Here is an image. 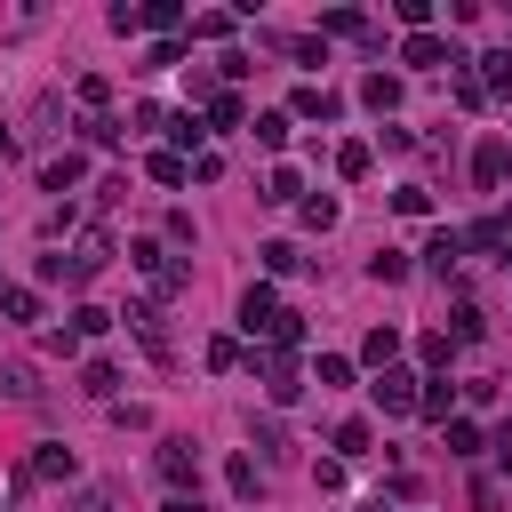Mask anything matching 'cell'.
Listing matches in <instances>:
<instances>
[{
    "label": "cell",
    "instance_id": "9a60e30c",
    "mask_svg": "<svg viewBox=\"0 0 512 512\" xmlns=\"http://www.w3.org/2000/svg\"><path fill=\"white\" fill-rule=\"evenodd\" d=\"M480 64V88L488 96H512V48H496V56H472Z\"/></svg>",
    "mask_w": 512,
    "mask_h": 512
},
{
    "label": "cell",
    "instance_id": "f35d334b",
    "mask_svg": "<svg viewBox=\"0 0 512 512\" xmlns=\"http://www.w3.org/2000/svg\"><path fill=\"white\" fill-rule=\"evenodd\" d=\"M336 176H368V144H336Z\"/></svg>",
    "mask_w": 512,
    "mask_h": 512
},
{
    "label": "cell",
    "instance_id": "277c9868",
    "mask_svg": "<svg viewBox=\"0 0 512 512\" xmlns=\"http://www.w3.org/2000/svg\"><path fill=\"white\" fill-rule=\"evenodd\" d=\"M152 464H160V480L184 496V488H200V456H192V440H160L152 448Z\"/></svg>",
    "mask_w": 512,
    "mask_h": 512
},
{
    "label": "cell",
    "instance_id": "83f0119b",
    "mask_svg": "<svg viewBox=\"0 0 512 512\" xmlns=\"http://www.w3.org/2000/svg\"><path fill=\"white\" fill-rule=\"evenodd\" d=\"M288 128H296L288 112H256V144H272V152H280V144H288Z\"/></svg>",
    "mask_w": 512,
    "mask_h": 512
},
{
    "label": "cell",
    "instance_id": "ee69618b",
    "mask_svg": "<svg viewBox=\"0 0 512 512\" xmlns=\"http://www.w3.org/2000/svg\"><path fill=\"white\" fill-rule=\"evenodd\" d=\"M224 480H232V496H256V464H248V456H232V464H224Z\"/></svg>",
    "mask_w": 512,
    "mask_h": 512
},
{
    "label": "cell",
    "instance_id": "cb8c5ba5",
    "mask_svg": "<svg viewBox=\"0 0 512 512\" xmlns=\"http://www.w3.org/2000/svg\"><path fill=\"white\" fill-rule=\"evenodd\" d=\"M296 216H304L312 232H328V224H336V200H328V192H304V200H296Z\"/></svg>",
    "mask_w": 512,
    "mask_h": 512
},
{
    "label": "cell",
    "instance_id": "816d5d0a",
    "mask_svg": "<svg viewBox=\"0 0 512 512\" xmlns=\"http://www.w3.org/2000/svg\"><path fill=\"white\" fill-rule=\"evenodd\" d=\"M504 264H512V248H504Z\"/></svg>",
    "mask_w": 512,
    "mask_h": 512
},
{
    "label": "cell",
    "instance_id": "9c48e42d",
    "mask_svg": "<svg viewBox=\"0 0 512 512\" xmlns=\"http://www.w3.org/2000/svg\"><path fill=\"white\" fill-rule=\"evenodd\" d=\"M120 320H128V328H136V344H144V352H152V360H168V328H160V304H128V312H120Z\"/></svg>",
    "mask_w": 512,
    "mask_h": 512
},
{
    "label": "cell",
    "instance_id": "7dc6e473",
    "mask_svg": "<svg viewBox=\"0 0 512 512\" xmlns=\"http://www.w3.org/2000/svg\"><path fill=\"white\" fill-rule=\"evenodd\" d=\"M488 448H496V464H504V472H512V424H504V432H496V440H488Z\"/></svg>",
    "mask_w": 512,
    "mask_h": 512
},
{
    "label": "cell",
    "instance_id": "ab89813d",
    "mask_svg": "<svg viewBox=\"0 0 512 512\" xmlns=\"http://www.w3.org/2000/svg\"><path fill=\"white\" fill-rule=\"evenodd\" d=\"M392 208H400V216H424V208H432V192H424V184H400V192H392Z\"/></svg>",
    "mask_w": 512,
    "mask_h": 512
},
{
    "label": "cell",
    "instance_id": "52a82bcc",
    "mask_svg": "<svg viewBox=\"0 0 512 512\" xmlns=\"http://www.w3.org/2000/svg\"><path fill=\"white\" fill-rule=\"evenodd\" d=\"M504 168H512V144H504V136H480V152H472V184H480V192H496V184H504Z\"/></svg>",
    "mask_w": 512,
    "mask_h": 512
},
{
    "label": "cell",
    "instance_id": "5b68a950",
    "mask_svg": "<svg viewBox=\"0 0 512 512\" xmlns=\"http://www.w3.org/2000/svg\"><path fill=\"white\" fill-rule=\"evenodd\" d=\"M256 376H264V400H272V408H288V400L304 392V376H296V360H288V352H264V360H256Z\"/></svg>",
    "mask_w": 512,
    "mask_h": 512
},
{
    "label": "cell",
    "instance_id": "2e32d148",
    "mask_svg": "<svg viewBox=\"0 0 512 512\" xmlns=\"http://www.w3.org/2000/svg\"><path fill=\"white\" fill-rule=\"evenodd\" d=\"M320 32H328V40H368V16H360V8H328Z\"/></svg>",
    "mask_w": 512,
    "mask_h": 512
},
{
    "label": "cell",
    "instance_id": "bcb514c9",
    "mask_svg": "<svg viewBox=\"0 0 512 512\" xmlns=\"http://www.w3.org/2000/svg\"><path fill=\"white\" fill-rule=\"evenodd\" d=\"M72 512H112V488H72Z\"/></svg>",
    "mask_w": 512,
    "mask_h": 512
},
{
    "label": "cell",
    "instance_id": "7bdbcfd3",
    "mask_svg": "<svg viewBox=\"0 0 512 512\" xmlns=\"http://www.w3.org/2000/svg\"><path fill=\"white\" fill-rule=\"evenodd\" d=\"M416 352H424V368H448V352H456V336H448V328H440V336H424V344H416Z\"/></svg>",
    "mask_w": 512,
    "mask_h": 512
},
{
    "label": "cell",
    "instance_id": "681fc988",
    "mask_svg": "<svg viewBox=\"0 0 512 512\" xmlns=\"http://www.w3.org/2000/svg\"><path fill=\"white\" fill-rule=\"evenodd\" d=\"M8 152H16V128H8V120H0V160H8Z\"/></svg>",
    "mask_w": 512,
    "mask_h": 512
},
{
    "label": "cell",
    "instance_id": "1f68e13d",
    "mask_svg": "<svg viewBox=\"0 0 512 512\" xmlns=\"http://www.w3.org/2000/svg\"><path fill=\"white\" fill-rule=\"evenodd\" d=\"M224 32H232L224 8H200V16H192V40H224Z\"/></svg>",
    "mask_w": 512,
    "mask_h": 512
},
{
    "label": "cell",
    "instance_id": "ffe728a7",
    "mask_svg": "<svg viewBox=\"0 0 512 512\" xmlns=\"http://www.w3.org/2000/svg\"><path fill=\"white\" fill-rule=\"evenodd\" d=\"M264 200H272V208L304 200V176H296V168H272V176H264Z\"/></svg>",
    "mask_w": 512,
    "mask_h": 512
},
{
    "label": "cell",
    "instance_id": "e575fe53",
    "mask_svg": "<svg viewBox=\"0 0 512 512\" xmlns=\"http://www.w3.org/2000/svg\"><path fill=\"white\" fill-rule=\"evenodd\" d=\"M392 16H400V24H408V32H432V0H400V8H392Z\"/></svg>",
    "mask_w": 512,
    "mask_h": 512
},
{
    "label": "cell",
    "instance_id": "60d3db41",
    "mask_svg": "<svg viewBox=\"0 0 512 512\" xmlns=\"http://www.w3.org/2000/svg\"><path fill=\"white\" fill-rule=\"evenodd\" d=\"M480 328H488V320H480V304H456V328H448V336H456V344H472Z\"/></svg>",
    "mask_w": 512,
    "mask_h": 512
},
{
    "label": "cell",
    "instance_id": "30bf717a",
    "mask_svg": "<svg viewBox=\"0 0 512 512\" xmlns=\"http://www.w3.org/2000/svg\"><path fill=\"white\" fill-rule=\"evenodd\" d=\"M24 472H32V480H72V472H80V456H72V448H64V440H40V448H32V464H24Z\"/></svg>",
    "mask_w": 512,
    "mask_h": 512
},
{
    "label": "cell",
    "instance_id": "d6986e66",
    "mask_svg": "<svg viewBox=\"0 0 512 512\" xmlns=\"http://www.w3.org/2000/svg\"><path fill=\"white\" fill-rule=\"evenodd\" d=\"M40 184H48V192H72V184H80V152H56V160L40 168Z\"/></svg>",
    "mask_w": 512,
    "mask_h": 512
},
{
    "label": "cell",
    "instance_id": "8d00e7d4",
    "mask_svg": "<svg viewBox=\"0 0 512 512\" xmlns=\"http://www.w3.org/2000/svg\"><path fill=\"white\" fill-rule=\"evenodd\" d=\"M80 136H88V144H120V120H112V112H96V120H80Z\"/></svg>",
    "mask_w": 512,
    "mask_h": 512
},
{
    "label": "cell",
    "instance_id": "5bb4252c",
    "mask_svg": "<svg viewBox=\"0 0 512 512\" xmlns=\"http://www.w3.org/2000/svg\"><path fill=\"white\" fill-rule=\"evenodd\" d=\"M360 104H368V112H400V80H392V72H368V80H360Z\"/></svg>",
    "mask_w": 512,
    "mask_h": 512
},
{
    "label": "cell",
    "instance_id": "b9f144b4",
    "mask_svg": "<svg viewBox=\"0 0 512 512\" xmlns=\"http://www.w3.org/2000/svg\"><path fill=\"white\" fill-rule=\"evenodd\" d=\"M208 368H216V376L240 368V344H232V336H208Z\"/></svg>",
    "mask_w": 512,
    "mask_h": 512
},
{
    "label": "cell",
    "instance_id": "7a4b0ae2",
    "mask_svg": "<svg viewBox=\"0 0 512 512\" xmlns=\"http://www.w3.org/2000/svg\"><path fill=\"white\" fill-rule=\"evenodd\" d=\"M104 264H112V232H80L72 256H64V288H88Z\"/></svg>",
    "mask_w": 512,
    "mask_h": 512
},
{
    "label": "cell",
    "instance_id": "d590c367",
    "mask_svg": "<svg viewBox=\"0 0 512 512\" xmlns=\"http://www.w3.org/2000/svg\"><path fill=\"white\" fill-rule=\"evenodd\" d=\"M168 64H184V40H160V48H152L136 72H168Z\"/></svg>",
    "mask_w": 512,
    "mask_h": 512
},
{
    "label": "cell",
    "instance_id": "836d02e7",
    "mask_svg": "<svg viewBox=\"0 0 512 512\" xmlns=\"http://www.w3.org/2000/svg\"><path fill=\"white\" fill-rule=\"evenodd\" d=\"M112 320H120V312H104V304H80V312H72V328H80V336H104Z\"/></svg>",
    "mask_w": 512,
    "mask_h": 512
},
{
    "label": "cell",
    "instance_id": "603a6c76",
    "mask_svg": "<svg viewBox=\"0 0 512 512\" xmlns=\"http://www.w3.org/2000/svg\"><path fill=\"white\" fill-rule=\"evenodd\" d=\"M312 384H320V392H344V384H352V360H344V352H320Z\"/></svg>",
    "mask_w": 512,
    "mask_h": 512
},
{
    "label": "cell",
    "instance_id": "e0dca14e",
    "mask_svg": "<svg viewBox=\"0 0 512 512\" xmlns=\"http://www.w3.org/2000/svg\"><path fill=\"white\" fill-rule=\"evenodd\" d=\"M288 120H336V96H328V88H296Z\"/></svg>",
    "mask_w": 512,
    "mask_h": 512
},
{
    "label": "cell",
    "instance_id": "6da1fadb",
    "mask_svg": "<svg viewBox=\"0 0 512 512\" xmlns=\"http://www.w3.org/2000/svg\"><path fill=\"white\" fill-rule=\"evenodd\" d=\"M400 64H416V72L448 64V72H456V64H472V56H464V48L448 40V32H408V40H400Z\"/></svg>",
    "mask_w": 512,
    "mask_h": 512
},
{
    "label": "cell",
    "instance_id": "7402d4cb",
    "mask_svg": "<svg viewBox=\"0 0 512 512\" xmlns=\"http://www.w3.org/2000/svg\"><path fill=\"white\" fill-rule=\"evenodd\" d=\"M0 312H8L16 328H40V296H32V288H8V296H0Z\"/></svg>",
    "mask_w": 512,
    "mask_h": 512
},
{
    "label": "cell",
    "instance_id": "3957f363",
    "mask_svg": "<svg viewBox=\"0 0 512 512\" xmlns=\"http://www.w3.org/2000/svg\"><path fill=\"white\" fill-rule=\"evenodd\" d=\"M128 264H136V272H144V280H152L160 296H176V288L192 280V272H184V264H176V256H168L160 240H136V248H128Z\"/></svg>",
    "mask_w": 512,
    "mask_h": 512
},
{
    "label": "cell",
    "instance_id": "8fae6325",
    "mask_svg": "<svg viewBox=\"0 0 512 512\" xmlns=\"http://www.w3.org/2000/svg\"><path fill=\"white\" fill-rule=\"evenodd\" d=\"M224 128H248V104H240L232 88H216V96H208V136H224Z\"/></svg>",
    "mask_w": 512,
    "mask_h": 512
},
{
    "label": "cell",
    "instance_id": "d6a6232c",
    "mask_svg": "<svg viewBox=\"0 0 512 512\" xmlns=\"http://www.w3.org/2000/svg\"><path fill=\"white\" fill-rule=\"evenodd\" d=\"M80 104H88V120H96V112L112 104V80H104V72H88V80H80Z\"/></svg>",
    "mask_w": 512,
    "mask_h": 512
},
{
    "label": "cell",
    "instance_id": "ba28073f",
    "mask_svg": "<svg viewBox=\"0 0 512 512\" xmlns=\"http://www.w3.org/2000/svg\"><path fill=\"white\" fill-rule=\"evenodd\" d=\"M272 320H280V296L256 280V288L240 296V328H248V336H272Z\"/></svg>",
    "mask_w": 512,
    "mask_h": 512
},
{
    "label": "cell",
    "instance_id": "d4e9b609",
    "mask_svg": "<svg viewBox=\"0 0 512 512\" xmlns=\"http://www.w3.org/2000/svg\"><path fill=\"white\" fill-rule=\"evenodd\" d=\"M336 456H368V416H344L336 424Z\"/></svg>",
    "mask_w": 512,
    "mask_h": 512
},
{
    "label": "cell",
    "instance_id": "8992f818",
    "mask_svg": "<svg viewBox=\"0 0 512 512\" xmlns=\"http://www.w3.org/2000/svg\"><path fill=\"white\" fill-rule=\"evenodd\" d=\"M416 392H424V376H408V368H384V376H376V408H384V416H408Z\"/></svg>",
    "mask_w": 512,
    "mask_h": 512
},
{
    "label": "cell",
    "instance_id": "ac0fdd59",
    "mask_svg": "<svg viewBox=\"0 0 512 512\" xmlns=\"http://www.w3.org/2000/svg\"><path fill=\"white\" fill-rule=\"evenodd\" d=\"M80 392H88V400H112V392H120V368H112V360H88V368H80Z\"/></svg>",
    "mask_w": 512,
    "mask_h": 512
},
{
    "label": "cell",
    "instance_id": "4fadbf2b",
    "mask_svg": "<svg viewBox=\"0 0 512 512\" xmlns=\"http://www.w3.org/2000/svg\"><path fill=\"white\" fill-rule=\"evenodd\" d=\"M416 416H432V424H448V416H456V392H448V376H424V392H416Z\"/></svg>",
    "mask_w": 512,
    "mask_h": 512
},
{
    "label": "cell",
    "instance_id": "7c38bea8",
    "mask_svg": "<svg viewBox=\"0 0 512 512\" xmlns=\"http://www.w3.org/2000/svg\"><path fill=\"white\" fill-rule=\"evenodd\" d=\"M360 360H368V368L384 376V368L400 360V328H368V336H360Z\"/></svg>",
    "mask_w": 512,
    "mask_h": 512
},
{
    "label": "cell",
    "instance_id": "4dcf8cb0",
    "mask_svg": "<svg viewBox=\"0 0 512 512\" xmlns=\"http://www.w3.org/2000/svg\"><path fill=\"white\" fill-rule=\"evenodd\" d=\"M144 24H152V32H176L184 8H176V0H144Z\"/></svg>",
    "mask_w": 512,
    "mask_h": 512
},
{
    "label": "cell",
    "instance_id": "f546056e",
    "mask_svg": "<svg viewBox=\"0 0 512 512\" xmlns=\"http://www.w3.org/2000/svg\"><path fill=\"white\" fill-rule=\"evenodd\" d=\"M368 280H384V288H392V280H408V256H400V248H384V256H368Z\"/></svg>",
    "mask_w": 512,
    "mask_h": 512
},
{
    "label": "cell",
    "instance_id": "f6af8a7d",
    "mask_svg": "<svg viewBox=\"0 0 512 512\" xmlns=\"http://www.w3.org/2000/svg\"><path fill=\"white\" fill-rule=\"evenodd\" d=\"M296 264H304V256H296L288 240H272V248H264V272H296Z\"/></svg>",
    "mask_w": 512,
    "mask_h": 512
},
{
    "label": "cell",
    "instance_id": "74e56055",
    "mask_svg": "<svg viewBox=\"0 0 512 512\" xmlns=\"http://www.w3.org/2000/svg\"><path fill=\"white\" fill-rule=\"evenodd\" d=\"M168 136H176V144H200V136H208V120H192V112H168Z\"/></svg>",
    "mask_w": 512,
    "mask_h": 512
},
{
    "label": "cell",
    "instance_id": "44dd1931",
    "mask_svg": "<svg viewBox=\"0 0 512 512\" xmlns=\"http://www.w3.org/2000/svg\"><path fill=\"white\" fill-rule=\"evenodd\" d=\"M424 256H432V272H456V264H464V232H432Z\"/></svg>",
    "mask_w": 512,
    "mask_h": 512
},
{
    "label": "cell",
    "instance_id": "f907efd6",
    "mask_svg": "<svg viewBox=\"0 0 512 512\" xmlns=\"http://www.w3.org/2000/svg\"><path fill=\"white\" fill-rule=\"evenodd\" d=\"M0 296H8V280H0Z\"/></svg>",
    "mask_w": 512,
    "mask_h": 512
},
{
    "label": "cell",
    "instance_id": "c3c4849f",
    "mask_svg": "<svg viewBox=\"0 0 512 512\" xmlns=\"http://www.w3.org/2000/svg\"><path fill=\"white\" fill-rule=\"evenodd\" d=\"M160 512H200V496H168V504H160Z\"/></svg>",
    "mask_w": 512,
    "mask_h": 512
},
{
    "label": "cell",
    "instance_id": "484cf974",
    "mask_svg": "<svg viewBox=\"0 0 512 512\" xmlns=\"http://www.w3.org/2000/svg\"><path fill=\"white\" fill-rule=\"evenodd\" d=\"M448 456H480V424L472 416H448Z\"/></svg>",
    "mask_w": 512,
    "mask_h": 512
},
{
    "label": "cell",
    "instance_id": "f1b7e54d",
    "mask_svg": "<svg viewBox=\"0 0 512 512\" xmlns=\"http://www.w3.org/2000/svg\"><path fill=\"white\" fill-rule=\"evenodd\" d=\"M144 168H152V184H184V176H192V168H184V152H152Z\"/></svg>",
    "mask_w": 512,
    "mask_h": 512
},
{
    "label": "cell",
    "instance_id": "4316f807",
    "mask_svg": "<svg viewBox=\"0 0 512 512\" xmlns=\"http://www.w3.org/2000/svg\"><path fill=\"white\" fill-rule=\"evenodd\" d=\"M448 80H456V104H472V112H480V104H488V88H480V72H472V64H456V72H448Z\"/></svg>",
    "mask_w": 512,
    "mask_h": 512
}]
</instances>
